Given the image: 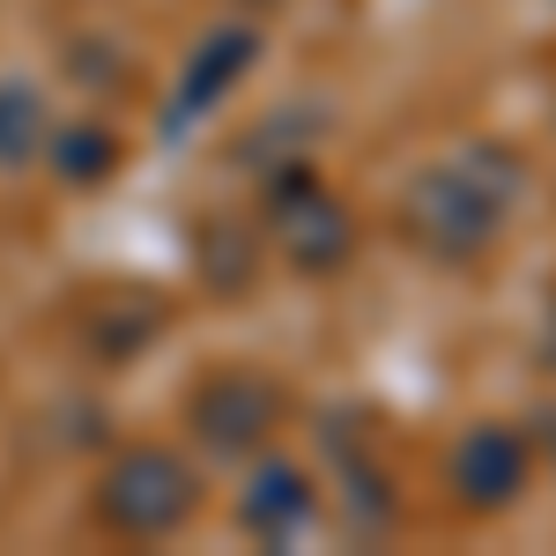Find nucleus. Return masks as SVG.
Segmentation results:
<instances>
[{
	"label": "nucleus",
	"mask_w": 556,
	"mask_h": 556,
	"mask_svg": "<svg viewBox=\"0 0 556 556\" xmlns=\"http://www.w3.org/2000/svg\"><path fill=\"white\" fill-rule=\"evenodd\" d=\"M104 519L119 534H172L178 519L193 513V475L178 468L172 453H127L104 475Z\"/></svg>",
	"instance_id": "obj_1"
},
{
	"label": "nucleus",
	"mask_w": 556,
	"mask_h": 556,
	"mask_svg": "<svg viewBox=\"0 0 556 556\" xmlns=\"http://www.w3.org/2000/svg\"><path fill=\"white\" fill-rule=\"evenodd\" d=\"M453 482L468 490L475 505H505L519 490V445L505 430H468L460 453H453Z\"/></svg>",
	"instance_id": "obj_2"
},
{
	"label": "nucleus",
	"mask_w": 556,
	"mask_h": 556,
	"mask_svg": "<svg viewBox=\"0 0 556 556\" xmlns=\"http://www.w3.org/2000/svg\"><path fill=\"white\" fill-rule=\"evenodd\" d=\"M201 416H208V438H223V445H245V438H260L267 430V416H275V393L260 379H223L201 401Z\"/></svg>",
	"instance_id": "obj_3"
},
{
	"label": "nucleus",
	"mask_w": 556,
	"mask_h": 556,
	"mask_svg": "<svg viewBox=\"0 0 556 556\" xmlns=\"http://www.w3.org/2000/svg\"><path fill=\"white\" fill-rule=\"evenodd\" d=\"M38 127H45V104L30 89H0V164H23V156H38Z\"/></svg>",
	"instance_id": "obj_4"
}]
</instances>
